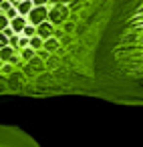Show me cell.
<instances>
[{
    "instance_id": "7a4b0ae2",
    "label": "cell",
    "mask_w": 143,
    "mask_h": 147,
    "mask_svg": "<svg viewBox=\"0 0 143 147\" xmlns=\"http://www.w3.org/2000/svg\"><path fill=\"white\" fill-rule=\"evenodd\" d=\"M14 10H18V14H30V10H32V2H30V0H22L20 4H16Z\"/></svg>"
},
{
    "instance_id": "3957f363",
    "label": "cell",
    "mask_w": 143,
    "mask_h": 147,
    "mask_svg": "<svg viewBox=\"0 0 143 147\" xmlns=\"http://www.w3.org/2000/svg\"><path fill=\"white\" fill-rule=\"evenodd\" d=\"M28 45H30V51H34V49H42L45 40H42V38H38V36H32V38L28 40Z\"/></svg>"
},
{
    "instance_id": "277c9868",
    "label": "cell",
    "mask_w": 143,
    "mask_h": 147,
    "mask_svg": "<svg viewBox=\"0 0 143 147\" xmlns=\"http://www.w3.org/2000/svg\"><path fill=\"white\" fill-rule=\"evenodd\" d=\"M12 47H4L2 51H0V63H2V61H6V59H10L12 57Z\"/></svg>"
},
{
    "instance_id": "6da1fadb",
    "label": "cell",
    "mask_w": 143,
    "mask_h": 147,
    "mask_svg": "<svg viewBox=\"0 0 143 147\" xmlns=\"http://www.w3.org/2000/svg\"><path fill=\"white\" fill-rule=\"evenodd\" d=\"M107 67L119 87L143 101V0L123 10L107 42Z\"/></svg>"
},
{
    "instance_id": "5b68a950",
    "label": "cell",
    "mask_w": 143,
    "mask_h": 147,
    "mask_svg": "<svg viewBox=\"0 0 143 147\" xmlns=\"http://www.w3.org/2000/svg\"><path fill=\"white\" fill-rule=\"evenodd\" d=\"M32 53H34V51H30V49H24L22 57H24V59H30V57H32Z\"/></svg>"
}]
</instances>
